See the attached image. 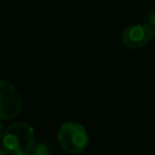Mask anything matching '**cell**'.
<instances>
[{
    "label": "cell",
    "instance_id": "277c9868",
    "mask_svg": "<svg viewBox=\"0 0 155 155\" xmlns=\"http://www.w3.org/2000/svg\"><path fill=\"white\" fill-rule=\"evenodd\" d=\"M153 39V34L147 24L137 23L131 24L124 29L121 34V41L126 47L138 48L145 46Z\"/></svg>",
    "mask_w": 155,
    "mask_h": 155
},
{
    "label": "cell",
    "instance_id": "6da1fadb",
    "mask_svg": "<svg viewBox=\"0 0 155 155\" xmlns=\"http://www.w3.org/2000/svg\"><path fill=\"white\" fill-rule=\"evenodd\" d=\"M4 149L12 155H28L34 147V130L24 122H15L10 125L2 134Z\"/></svg>",
    "mask_w": 155,
    "mask_h": 155
},
{
    "label": "cell",
    "instance_id": "7a4b0ae2",
    "mask_svg": "<svg viewBox=\"0 0 155 155\" xmlns=\"http://www.w3.org/2000/svg\"><path fill=\"white\" fill-rule=\"evenodd\" d=\"M61 148L69 154H80L88 145V134L86 128L74 121L63 124L57 133Z\"/></svg>",
    "mask_w": 155,
    "mask_h": 155
},
{
    "label": "cell",
    "instance_id": "30bf717a",
    "mask_svg": "<svg viewBox=\"0 0 155 155\" xmlns=\"http://www.w3.org/2000/svg\"><path fill=\"white\" fill-rule=\"evenodd\" d=\"M28 155H31V154H28Z\"/></svg>",
    "mask_w": 155,
    "mask_h": 155
},
{
    "label": "cell",
    "instance_id": "ba28073f",
    "mask_svg": "<svg viewBox=\"0 0 155 155\" xmlns=\"http://www.w3.org/2000/svg\"><path fill=\"white\" fill-rule=\"evenodd\" d=\"M0 155H7V154H6V151H5L2 148H0Z\"/></svg>",
    "mask_w": 155,
    "mask_h": 155
},
{
    "label": "cell",
    "instance_id": "5b68a950",
    "mask_svg": "<svg viewBox=\"0 0 155 155\" xmlns=\"http://www.w3.org/2000/svg\"><path fill=\"white\" fill-rule=\"evenodd\" d=\"M30 154L31 155H52V150H51V147L48 144L38 143V144H34Z\"/></svg>",
    "mask_w": 155,
    "mask_h": 155
},
{
    "label": "cell",
    "instance_id": "3957f363",
    "mask_svg": "<svg viewBox=\"0 0 155 155\" xmlns=\"http://www.w3.org/2000/svg\"><path fill=\"white\" fill-rule=\"evenodd\" d=\"M22 99L18 90L8 81L0 80V120H11L19 115Z\"/></svg>",
    "mask_w": 155,
    "mask_h": 155
},
{
    "label": "cell",
    "instance_id": "8992f818",
    "mask_svg": "<svg viewBox=\"0 0 155 155\" xmlns=\"http://www.w3.org/2000/svg\"><path fill=\"white\" fill-rule=\"evenodd\" d=\"M145 24L149 27L153 38H155V10H150L145 15Z\"/></svg>",
    "mask_w": 155,
    "mask_h": 155
},
{
    "label": "cell",
    "instance_id": "9c48e42d",
    "mask_svg": "<svg viewBox=\"0 0 155 155\" xmlns=\"http://www.w3.org/2000/svg\"><path fill=\"white\" fill-rule=\"evenodd\" d=\"M154 4H155V0H154Z\"/></svg>",
    "mask_w": 155,
    "mask_h": 155
},
{
    "label": "cell",
    "instance_id": "52a82bcc",
    "mask_svg": "<svg viewBox=\"0 0 155 155\" xmlns=\"http://www.w3.org/2000/svg\"><path fill=\"white\" fill-rule=\"evenodd\" d=\"M4 134V125H2V120H0V139L2 138Z\"/></svg>",
    "mask_w": 155,
    "mask_h": 155
}]
</instances>
